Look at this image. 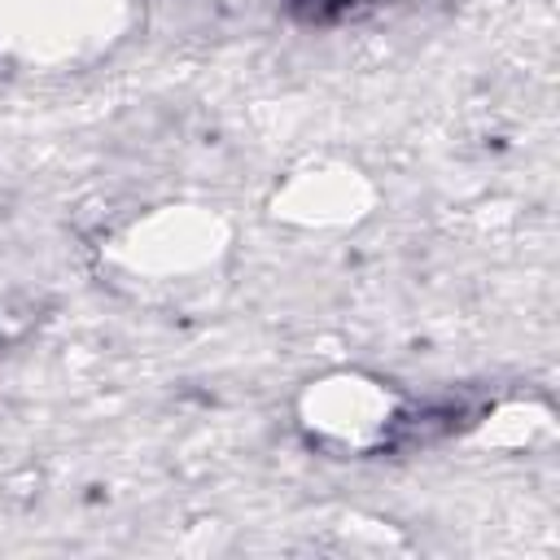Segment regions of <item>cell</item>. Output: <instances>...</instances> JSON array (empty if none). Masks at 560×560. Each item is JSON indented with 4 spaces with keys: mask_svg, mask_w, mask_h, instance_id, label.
Instances as JSON below:
<instances>
[{
    "mask_svg": "<svg viewBox=\"0 0 560 560\" xmlns=\"http://www.w3.org/2000/svg\"><path fill=\"white\" fill-rule=\"evenodd\" d=\"M394 416V398L363 376H328L306 398V424L319 438H332L341 446H368L385 433Z\"/></svg>",
    "mask_w": 560,
    "mask_h": 560,
    "instance_id": "obj_1",
    "label": "cell"
}]
</instances>
